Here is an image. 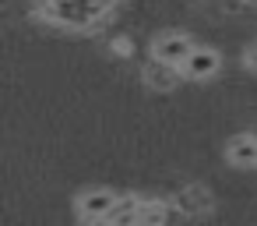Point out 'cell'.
Here are the masks:
<instances>
[{
  "label": "cell",
  "mask_w": 257,
  "mask_h": 226,
  "mask_svg": "<svg viewBox=\"0 0 257 226\" xmlns=\"http://www.w3.org/2000/svg\"><path fill=\"white\" fill-rule=\"evenodd\" d=\"M120 194L109 191V187H92L85 194H78V219H88V222H106L109 212L116 208Z\"/></svg>",
  "instance_id": "obj_1"
},
{
  "label": "cell",
  "mask_w": 257,
  "mask_h": 226,
  "mask_svg": "<svg viewBox=\"0 0 257 226\" xmlns=\"http://www.w3.org/2000/svg\"><path fill=\"white\" fill-rule=\"evenodd\" d=\"M194 50H197L194 39L183 36V32H166V36H159V39L152 43V57H159V60H166V64H173V67H183Z\"/></svg>",
  "instance_id": "obj_2"
},
{
  "label": "cell",
  "mask_w": 257,
  "mask_h": 226,
  "mask_svg": "<svg viewBox=\"0 0 257 226\" xmlns=\"http://www.w3.org/2000/svg\"><path fill=\"white\" fill-rule=\"evenodd\" d=\"M218 67H222L218 50H211V46H197V50L187 57V64H183V78H190V82H204V78H215Z\"/></svg>",
  "instance_id": "obj_3"
},
{
  "label": "cell",
  "mask_w": 257,
  "mask_h": 226,
  "mask_svg": "<svg viewBox=\"0 0 257 226\" xmlns=\"http://www.w3.org/2000/svg\"><path fill=\"white\" fill-rule=\"evenodd\" d=\"M225 159H229L232 166H239V170L257 166V131H246V134L229 138V145H225Z\"/></svg>",
  "instance_id": "obj_4"
},
{
  "label": "cell",
  "mask_w": 257,
  "mask_h": 226,
  "mask_svg": "<svg viewBox=\"0 0 257 226\" xmlns=\"http://www.w3.org/2000/svg\"><path fill=\"white\" fill-rule=\"evenodd\" d=\"M180 74H183V67H173V64L159 60V57H152V60L145 64V71H141L145 85H152V89H159V92L176 89V85H180Z\"/></svg>",
  "instance_id": "obj_5"
},
{
  "label": "cell",
  "mask_w": 257,
  "mask_h": 226,
  "mask_svg": "<svg viewBox=\"0 0 257 226\" xmlns=\"http://www.w3.org/2000/svg\"><path fill=\"white\" fill-rule=\"evenodd\" d=\"M211 194H208V187H197V184H190V187H183L180 194H176V208L183 212V215H204V212H211Z\"/></svg>",
  "instance_id": "obj_6"
},
{
  "label": "cell",
  "mask_w": 257,
  "mask_h": 226,
  "mask_svg": "<svg viewBox=\"0 0 257 226\" xmlns=\"http://www.w3.org/2000/svg\"><path fill=\"white\" fill-rule=\"evenodd\" d=\"M138 219H141V198L120 194V201H116V208L109 212L106 222H113V226H138Z\"/></svg>",
  "instance_id": "obj_7"
},
{
  "label": "cell",
  "mask_w": 257,
  "mask_h": 226,
  "mask_svg": "<svg viewBox=\"0 0 257 226\" xmlns=\"http://www.w3.org/2000/svg\"><path fill=\"white\" fill-rule=\"evenodd\" d=\"M169 219V205H162L159 198H145L141 201V219L138 226H155V222H166Z\"/></svg>",
  "instance_id": "obj_8"
},
{
  "label": "cell",
  "mask_w": 257,
  "mask_h": 226,
  "mask_svg": "<svg viewBox=\"0 0 257 226\" xmlns=\"http://www.w3.org/2000/svg\"><path fill=\"white\" fill-rule=\"evenodd\" d=\"M243 64H246L250 71H257V43H250V46H246V53H243Z\"/></svg>",
  "instance_id": "obj_9"
},
{
  "label": "cell",
  "mask_w": 257,
  "mask_h": 226,
  "mask_svg": "<svg viewBox=\"0 0 257 226\" xmlns=\"http://www.w3.org/2000/svg\"><path fill=\"white\" fill-rule=\"evenodd\" d=\"M250 4H257V0H250Z\"/></svg>",
  "instance_id": "obj_10"
}]
</instances>
